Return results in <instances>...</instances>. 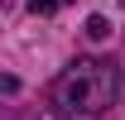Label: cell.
<instances>
[{"label":"cell","mask_w":125,"mask_h":120,"mask_svg":"<svg viewBox=\"0 0 125 120\" xmlns=\"http://www.w3.org/2000/svg\"><path fill=\"white\" fill-rule=\"evenodd\" d=\"M115 91H120V67L111 58H77L48 87V101L62 115H101L115 101Z\"/></svg>","instance_id":"obj_1"},{"label":"cell","mask_w":125,"mask_h":120,"mask_svg":"<svg viewBox=\"0 0 125 120\" xmlns=\"http://www.w3.org/2000/svg\"><path fill=\"white\" fill-rule=\"evenodd\" d=\"M106 34H111V19H106V15H92V19H87V39H96V43H101Z\"/></svg>","instance_id":"obj_2"},{"label":"cell","mask_w":125,"mask_h":120,"mask_svg":"<svg viewBox=\"0 0 125 120\" xmlns=\"http://www.w3.org/2000/svg\"><path fill=\"white\" fill-rule=\"evenodd\" d=\"M62 5H67V0H29L34 15H53V10H62Z\"/></svg>","instance_id":"obj_3"},{"label":"cell","mask_w":125,"mask_h":120,"mask_svg":"<svg viewBox=\"0 0 125 120\" xmlns=\"http://www.w3.org/2000/svg\"><path fill=\"white\" fill-rule=\"evenodd\" d=\"M0 91L10 96V91H19V82H15V77H5V72H0Z\"/></svg>","instance_id":"obj_4"}]
</instances>
